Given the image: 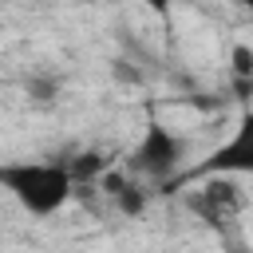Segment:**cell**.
Instances as JSON below:
<instances>
[{"label":"cell","mask_w":253,"mask_h":253,"mask_svg":"<svg viewBox=\"0 0 253 253\" xmlns=\"http://www.w3.org/2000/svg\"><path fill=\"white\" fill-rule=\"evenodd\" d=\"M28 91H32V95H36L40 103H47V99H55V95H51V91H55V83H43V79H32V83H28Z\"/></svg>","instance_id":"cell-8"},{"label":"cell","mask_w":253,"mask_h":253,"mask_svg":"<svg viewBox=\"0 0 253 253\" xmlns=\"http://www.w3.org/2000/svg\"><path fill=\"white\" fill-rule=\"evenodd\" d=\"M233 71H237V79H249L253 75V51H249V43H237L233 47Z\"/></svg>","instance_id":"cell-7"},{"label":"cell","mask_w":253,"mask_h":253,"mask_svg":"<svg viewBox=\"0 0 253 253\" xmlns=\"http://www.w3.org/2000/svg\"><path fill=\"white\" fill-rule=\"evenodd\" d=\"M249 130H253V123L249 119H241V126H237V134L221 146V150H213L202 166H194L190 170V178H202V174H217V170H249L253 166V146H249Z\"/></svg>","instance_id":"cell-3"},{"label":"cell","mask_w":253,"mask_h":253,"mask_svg":"<svg viewBox=\"0 0 253 253\" xmlns=\"http://www.w3.org/2000/svg\"><path fill=\"white\" fill-rule=\"evenodd\" d=\"M103 190L115 198V206H119L126 217H138V213L146 210V194H142L130 178H123V174H111V170H107V174H103Z\"/></svg>","instance_id":"cell-5"},{"label":"cell","mask_w":253,"mask_h":253,"mask_svg":"<svg viewBox=\"0 0 253 253\" xmlns=\"http://www.w3.org/2000/svg\"><path fill=\"white\" fill-rule=\"evenodd\" d=\"M237 206H241L237 186H233V182H221V178H217V182H210L202 198H194V210H202L210 221H221V217H225V213H233Z\"/></svg>","instance_id":"cell-4"},{"label":"cell","mask_w":253,"mask_h":253,"mask_svg":"<svg viewBox=\"0 0 253 253\" xmlns=\"http://www.w3.org/2000/svg\"><path fill=\"white\" fill-rule=\"evenodd\" d=\"M182 154H186V142L170 130V126H162V123H150L146 126V134H142V142L134 146V154L126 158V166L134 170V174H150V178H170L178 166H182Z\"/></svg>","instance_id":"cell-2"},{"label":"cell","mask_w":253,"mask_h":253,"mask_svg":"<svg viewBox=\"0 0 253 253\" xmlns=\"http://www.w3.org/2000/svg\"><path fill=\"white\" fill-rule=\"evenodd\" d=\"M63 170H67V178H71V186H75V182H91V178H103V174L111 170V158H107L103 150H83V154L67 158V162H63Z\"/></svg>","instance_id":"cell-6"},{"label":"cell","mask_w":253,"mask_h":253,"mask_svg":"<svg viewBox=\"0 0 253 253\" xmlns=\"http://www.w3.org/2000/svg\"><path fill=\"white\" fill-rule=\"evenodd\" d=\"M0 190H8L28 213L51 217L71 198L63 162H0Z\"/></svg>","instance_id":"cell-1"}]
</instances>
